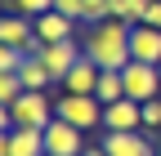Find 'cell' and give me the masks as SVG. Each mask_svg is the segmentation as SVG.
Instances as JSON below:
<instances>
[{
    "mask_svg": "<svg viewBox=\"0 0 161 156\" xmlns=\"http://www.w3.org/2000/svg\"><path fill=\"white\" fill-rule=\"evenodd\" d=\"M18 76H23V85H27L31 94H49V85H54V76H49V67H45V58H40V54H31Z\"/></svg>",
    "mask_w": 161,
    "mask_h": 156,
    "instance_id": "13",
    "label": "cell"
},
{
    "mask_svg": "<svg viewBox=\"0 0 161 156\" xmlns=\"http://www.w3.org/2000/svg\"><path fill=\"white\" fill-rule=\"evenodd\" d=\"M85 156H108V152L103 147H85Z\"/></svg>",
    "mask_w": 161,
    "mask_h": 156,
    "instance_id": "22",
    "label": "cell"
},
{
    "mask_svg": "<svg viewBox=\"0 0 161 156\" xmlns=\"http://www.w3.org/2000/svg\"><path fill=\"white\" fill-rule=\"evenodd\" d=\"M143 23H148V27H161V0H152V5H148V13H143Z\"/></svg>",
    "mask_w": 161,
    "mask_h": 156,
    "instance_id": "21",
    "label": "cell"
},
{
    "mask_svg": "<svg viewBox=\"0 0 161 156\" xmlns=\"http://www.w3.org/2000/svg\"><path fill=\"white\" fill-rule=\"evenodd\" d=\"M121 81H125V98H134V103L161 98V67H157V63H139V58H130V63L121 67Z\"/></svg>",
    "mask_w": 161,
    "mask_h": 156,
    "instance_id": "4",
    "label": "cell"
},
{
    "mask_svg": "<svg viewBox=\"0 0 161 156\" xmlns=\"http://www.w3.org/2000/svg\"><path fill=\"white\" fill-rule=\"evenodd\" d=\"M85 129H76L67 121H54L45 125V156H85V138H80Z\"/></svg>",
    "mask_w": 161,
    "mask_h": 156,
    "instance_id": "6",
    "label": "cell"
},
{
    "mask_svg": "<svg viewBox=\"0 0 161 156\" xmlns=\"http://www.w3.org/2000/svg\"><path fill=\"white\" fill-rule=\"evenodd\" d=\"M80 49L103 71H121L130 63V23L103 18V23H80Z\"/></svg>",
    "mask_w": 161,
    "mask_h": 156,
    "instance_id": "1",
    "label": "cell"
},
{
    "mask_svg": "<svg viewBox=\"0 0 161 156\" xmlns=\"http://www.w3.org/2000/svg\"><path fill=\"white\" fill-rule=\"evenodd\" d=\"M143 129H148V134H152V129H161V98L143 103Z\"/></svg>",
    "mask_w": 161,
    "mask_h": 156,
    "instance_id": "20",
    "label": "cell"
},
{
    "mask_svg": "<svg viewBox=\"0 0 161 156\" xmlns=\"http://www.w3.org/2000/svg\"><path fill=\"white\" fill-rule=\"evenodd\" d=\"M94 98L103 103V107L125 98V81H121V71H103V76H98V89H94Z\"/></svg>",
    "mask_w": 161,
    "mask_h": 156,
    "instance_id": "14",
    "label": "cell"
},
{
    "mask_svg": "<svg viewBox=\"0 0 161 156\" xmlns=\"http://www.w3.org/2000/svg\"><path fill=\"white\" fill-rule=\"evenodd\" d=\"M54 103H49V94H23L14 107H5V129H45L54 121Z\"/></svg>",
    "mask_w": 161,
    "mask_h": 156,
    "instance_id": "2",
    "label": "cell"
},
{
    "mask_svg": "<svg viewBox=\"0 0 161 156\" xmlns=\"http://www.w3.org/2000/svg\"><path fill=\"white\" fill-rule=\"evenodd\" d=\"M130 58H139V63H157V67H161V27L134 23V27H130Z\"/></svg>",
    "mask_w": 161,
    "mask_h": 156,
    "instance_id": "9",
    "label": "cell"
},
{
    "mask_svg": "<svg viewBox=\"0 0 161 156\" xmlns=\"http://www.w3.org/2000/svg\"><path fill=\"white\" fill-rule=\"evenodd\" d=\"M157 156H161V143H157Z\"/></svg>",
    "mask_w": 161,
    "mask_h": 156,
    "instance_id": "23",
    "label": "cell"
},
{
    "mask_svg": "<svg viewBox=\"0 0 161 156\" xmlns=\"http://www.w3.org/2000/svg\"><path fill=\"white\" fill-rule=\"evenodd\" d=\"M54 9L72 23H85V0H54Z\"/></svg>",
    "mask_w": 161,
    "mask_h": 156,
    "instance_id": "18",
    "label": "cell"
},
{
    "mask_svg": "<svg viewBox=\"0 0 161 156\" xmlns=\"http://www.w3.org/2000/svg\"><path fill=\"white\" fill-rule=\"evenodd\" d=\"M27 58H31L27 49H14V45H5V49H0V76H18Z\"/></svg>",
    "mask_w": 161,
    "mask_h": 156,
    "instance_id": "16",
    "label": "cell"
},
{
    "mask_svg": "<svg viewBox=\"0 0 161 156\" xmlns=\"http://www.w3.org/2000/svg\"><path fill=\"white\" fill-rule=\"evenodd\" d=\"M103 129H143V103L121 98L103 107Z\"/></svg>",
    "mask_w": 161,
    "mask_h": 156,
    "instance_id": "10",
    "label": "cell"
},
{
    "mask_svg": "<svg viewBox=\"0 0 161 156\" xmlns=\"http://www.w3.org/2000/svg\"><path fill=\"white\" fill-rule=\"evenodd\" d=\"M14 13H23V18H40V13H49L54 9V0H9Z\"/></svg>",
    "mask_w": 161,
    "mask_h": 156,
    "instance_id": "17",
    "label": "cell"
},
{
    "mask_svg": "<svg viewBox=\"0 0 161 156\" xmlns=\"http://www.w3.org/2000/svg\"><path fill=\"white\" fill-rule=\"evenodd\" d=\"M54 112H58V121H67V125L85 129V134L103 125V103H98L94 94H63V98L54 103Z\"/></svg>",
    "mask_w": 161,
    "mask_h": 156,
    "instance_id": "3",
    "label": "cell"
},
{
    "mask_svg": "<svg viewBox=\"0 0 161 156\" xmlns=\"http://www.w3.org/2000/svg\"><path fill=\"white\" fill-rule=\"evenodd\" d=\"M98 76H103V67H98L94 58H80V63L63 76V89L67 94H94L98 89Z\"/></svg>",
    "mask_w": 161,
    "mask_h": 156,
    "instance_id": "12",
    "label": "cell"
},
{
    "mask_svg": "<svg viewBox=\"0 0 161 156\" xmlns=\"http://www.w3.org/2000/svg\"><path fill=\"white\" fill-rule=\"evenodd\" d=\"M0 45L27 49V54H45V40L36 36V23H27L23 13H5L0 18Z\"/></svg>",
    "mask_w": 161,
    "mask_h": 156,
    "instance_id": "7",
    "label": "cell"
},
{
    "mask_svg": "<svg viewBox=\"0 0 161 156\" xmlns=\"http://www.w3.org/2000/svg\"><path fill=\"white\" fill-rule=\"evenodd\" d=\"M98 147H103L108 156H157L148 129H108Z\"/></svg>",
    "mask_w": 161,
    "mask_h": 156,
    "instance_id": "5",
    "label": "cell"
},
{
    "mask_svg": "<svg viewBox=\"0 0 161 156\" xmlns=\"http://www.w3.org/2000/svg\"><path fill=\"white\" fill-rule=\"evenodd\" d=\"M80 31V23H72V18H63L58 9H49V13H40L36 18V36L45 45H58V40H72V36Z\"/></svg>",
    "mask_w": 161,
    "mask_h": 156,
    "instance_id": "11",
    "label": "cell"
},
{
    "mask_svg": "<svg viewBox=\"0 0 161 156\" xmlns=\"http://www.w3.org/2000/svg\"><path fill=\"white\" fill-rule=\"evenodd\" d=\"M0 156H45V129H5Z\"/></svg>",
    "mask_w": 161,
    "mask_h": 156,
    "instance_id": "8",
    "label": "cell"
},
{
    "mask_svg": "<svg viewBox=\"0 0 161 156\" xmlns=\"http://www.w3.org/2000/svg\"><path fill=\"white\" fill-rule=\"evenodd\" d=\"M112 18V0H85V23H103Z\"/></svg>",
    "mask_w": 161,
    "mask_h": 156,
    "instance_id": "19",
    "label": "cell"
},
{
    "mask_svg": "<svg viewBox=\"0 0 161 156\" xmlns=\"http://www.w3.org/2000/svg\"><path fill=\"white\" fill-rule=\"evenodd\" d=\"M152 0H112V18H121V23H143V13H148Z\"/></svg>",
    "mask_w": 161,
    "mask_h": 156,
    "instance_id": "15",
    "label": "cell"
}]
</instances>
